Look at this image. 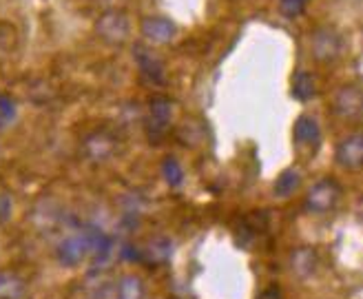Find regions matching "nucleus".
Masks as SVG:
<instances>
[{
    "label": "nucleus",
    "instance_id": "obj_1",
    "mask_svg": "<svg viewBox=\"0 0 363 299\" xmlns=\"http://www.w3.org/2000/svg\"><path fill=\"white\" fill-rule=\"evenodd\" d=\"M341 195L343 189L335 178H321L306 191L303 209L313 215H328L337 209Z\"/></svg>",
    "mask_w": 363,
    "mask_h": 299
},
{
    "label": "nucleus",
    "instance_id": "obj_2",
    "mask_svg": "<svg viewBox=\"0 0 363 299\" xmlns=\"http://www.w3.org/2000/svg\"><path fill=\"white\" fill-rule=\"evenodd\" d=\"M343 36L333 25H321L311 33V55L319 65H335L343 55Z\"/></svg>",
    "mask_w": 363,
    "mask_h": 299
},
{
    "label": "nucleus",
    "instance_id": "obj_3",
    "mask_svg": "<svg viewBox=\"0 0 363 299\" xmlns=\"http://www.w3.org/2000/svg\"><path fill=\"white\" fill-rule=\"evenodd\" d=\"M98 38L108 47H122L131 38V21L120 9H108L96 21Z\"/></svg>",
    "mask_w": 363,
    "mask_h": 299
},
{
    "label": "nucleus",
    "instance_id": "obj_4",
    "mask_svg": "<svg viewBox=\"0 0 363 299\" xmlns=\"http://www.w3.org/2000/svg\"><path fill=\"white\" fill-rule=\"evenodd\" d=\"M94 233L96 231H84V233H74L67 235L58 244V261L67 268H76L91 255V244H94Z\"/></svg>",
    "mask_w": 363,
    "mask_h": 299
},
{
    "label": "nucleus",
    "instance_id": "obj_5",
    "mask_svg": "<svg viewBox=\"0 0 363 299\" xmlns=\"http://www.w3.org/2000/svg\"><path fill=\"white\" fill-rule=\"evenodd\" d=\"M333 114L346 122H357L363 114V96L359 85H343L333 96Z\"/></svg>",
    "mask_w": 363,
    "mask_h": 299
},
{
    "label": "nucleus",
    "instance_id": "obj_6",
    "mask_svg": "<svg viewBox=\"0 0 363 299\" xmlns=\"http://www.w3.org/2000/svg\"><path fill=\"white\" fill-rule=\"evenodd\" d=\"M335 162L341 166L343 171L357 173L363 166V136L359 131L341 138L337 148H335Z\"/></svg>",
    "mask_w": 363,
    "mask_h": 299
},
{
    "label": "nucleus",
    "instance_id": "obj_7",
    "mask_svg": "<svg viewBox=\"0 0 363 299\" xmlns=\"http://www.w3.org/2000/svg\"><path fill=\"white\" fill-rule=\"evenodd\" d=\"M140 33L149 45L162 47V45H171L177 38V25L164 16H149L142 21Z\"/></svg>",
    "mask_w": 363,
    "mask_h": 299
},
{
    "label": "nucleus",
    "instance_id": "obj_8",
    "mask_svg": "<svg viewBox=\"0 0 363 299\" xmlns=\"http://www.w3.org/2000/svg\"><path fill=\"white\" fill-rule=\"evenodd\" d=\"M116 148H118V138L106 129L94 131L82 142V151L91 162H106L108 158H113Z\"/></svg>",
    "mask_w": 363,
    "mask_h": 299
},
{
    "label": "nucleus",
    "instance_id": "obj_9",
    "mask_svg": "<svg viewBox=\"0 0 363 299\" xmlns=\"http://www.w3.org/2000/svg\"><path fill=\"white\" fill-rule=\"evenodd\" d=\"M293 138L299 148H315L321 142V126L313 116H299L293 126Z\"/></svg>",
    "mask_w": 363,
    "mask_h": 299
},
{
    "label": "nucleus",
    "instance_id": "obj_10",
    "mask_svg": "<svg viewBox=\"0 0 363 299\" xmlns=\"http://www.w3.org/2000/svg\"><path fill=\"white\" fill-rule=\"evenodd\" d=\"M171 122V102L164 98H157L151 102L149 107V120H147V129H149V138L151 140H160L162 136L167 134Z\"/></svg>",
    "mask_w": 363,
    "mask_h": 299
},
{
    "label": "nucleus",
    "instance_id": "obj_11",
    "mask_svg": "<svg viewBox=\"0 0 363 299\" xmlns=\"http://www.w3.org/2000/svg\"><path fill=\"white\" fill-rule=\"evenodd\" d=\"M319 268V255L311 246L295 249L290 255V271L297 279H311Z\"/></svg>",
    "mask_w": 363,
    "mask_h": 299
},
{
    "label": "nucleus",
    "instance_id": "obj_12",
    "mask_svg": "<svg viewBox=\"0 0 363 299\" xmlns=\"http://www.w3.org/2000/svg\"><path fill=\"white\" fill-rule=\"evenodd\" d=\"M301 186V173L299 169H295V166H288V169H284L275 184H272V193H275V197L279 200H288L290 195H295L299 191Z\"/></svg>",
    "mask_w": 363,
    "mask_h": 299
},
{
    "label": "nucleus",
    "instance_id": "obj_13",
    "mask_svg": "<svg viewBox=\"0 0 363 299\" xmlns=\"http://www.w3.org/2000/svg\"><path fill=\"white\" fill-rule=\"evenodd\" d=\"M27 293V282L16 271H0V299H23Z\"/></svg>",
    "mask_w": 363,
    "mask_h": 299
},
{
    "label": "nucleus",
    "instance_id": "obj_14",
    "mask_svg": "<svg viewBox=\"0 0 363 299\" xmlns=\"http://www.w3.org/2000/svg\"><path fill=\"white\" fill-rule=\"evenodd\" d=\"M171 241L167 237H155L153 241H149L147 249L140 251L142 253V261H147L151 266H160V264H167L171 259Z\"/></svg>",
    "mask_w": 363,
    "mask_h": 299
},
{
    "label": "nucleus",
    "instance_id": "obj_15",
    "mask_svg": "<svg viewBox=\"0 0 363 299\" xmlns=\"http://www.w3.org/2000/svg\"><path fill=\"white\" fill-rule=\"evenodd\" d=\"M118 299H147V286H144V279L140 275H122L118 282Z\"/></svg>",
    "mask_w": 363,
    "mask_h": 299
},
{
    "label": "nucleus",
    "instance_id": "obj_16",
    "mask_svg": "<svg viewBox=\"0 0 363 299\" xmlns=\"http://www.w3.org/2000/svg\"><path fill=\"white\" fill-rule=\"evenodd\" d=\"M317 93V82L308 71H297L293 76V96L301 102L315 98Z\"/></svg>",
    "mask_w": 363,
    "mask_h": 299
},
{
    "label": "nucleus",
    "instance_id": "obj_17",
    "mask_svg": "<svg viewBox=\"0 0 363 299\" xmlns=\"http://www.w3.org/2000/svg\"><path fill=\"white\" fill-rule=\"evenodd\" d=\"M162 175H164V180L171 186H179L182 180H184V171H182V166L175 158H164V162H162Z\"/></svg>",
    "mask_w": 363,
    "mask_h": 299
},
{
    "label": "nucleus",
    "instance_id": "obj_18",
    "mask_svg": "<svg viewBox=\"0 0 363 299\" xmlns=\"http://www.w3.org/2000/svg\"><path fill=\"white\" fill-rule=\"evenodd\" d=\"M308 3L311 0H279V11L286 18H290V21H295V18H299L306 11Z\"/></svg>",
    "mask_w": 363,
    "mask_h": 299
},
{
    "label": "nucleus",
    "instance_id": "obj_19",
    "mask_svg": "<svg viewBox=\"0 0 363 299\" xmlns=\"http://www.w3.org/2000/svg\"><path fill=\"white\" fill-rule=\"evenodd\" d=\"M11 211H13V202L9 197V193L0 191V224H5L11 217Z\"/></svg>",
    "mask_w": 363,
    "mask_h": 299
},
{
    "label": "nucleus",
    "instance_id": "obj_20",
    "mask_svg": "<svg viewBox=\"0 0 363 299\" xmlns=\"http://www.w3.org/2000/svg\"><path fill=\"white\" fill-rule=\"evenodd\" d=\"M257 299H284L281 297V293H279V288H275V286H272V288H266Z\"/></svg>",
    "mask_w": 363,
    "mask_h": 299
},
{
    "label": "nucleus",
    "instance_id": "obj_21",
    "mask_svg": "<svg viewBox=\"0 0 363 299\" xmlns=\"http://www.w3.org/2000/svg\"><path fill=\"white\" fill-rule=\"evenodd\" d=\"M7 33H3V29H0V55H5V51H7Z\"/></svg>",
    "mask_w": 363,
    "mask_h": 299
}]
</instances>
